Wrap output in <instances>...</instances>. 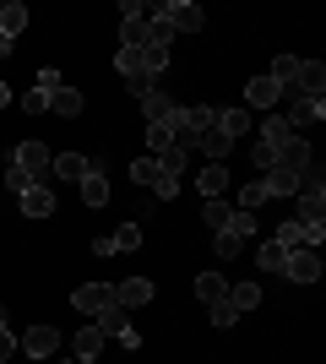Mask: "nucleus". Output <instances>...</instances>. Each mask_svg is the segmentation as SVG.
Segmentation results:
<instances>
[{
  "label": "nucleus",
  "instance_id": "obj_1",
  "mask_svg": "<svg viewBox=\"0 0 326 364\" xmlns=\"http://www.w3.org/2000/svg\"><path fill=\"white\" fill-rule=\"evenodd\" d=\"M153 16H158L169 33H202V22H207V11L196 6V0H169V6H153Z\"/></svg>",
  "mask_w": 326,
  "mask_h": 364
},
{
  "label": "nucleus",
  "instance_id": "obj_2",
  "mask_svg": "<svg viewBox=\"0 0 326 364\" xmlns=\"http://www.w3.org/2000/svg\"><path fill=\"white\" fill-rule=\"evenodd\" d=\"M11 164H16V168H28L33 180L44 185V174H49V164H55V152H49V147H44V141H22V147H16V152H11Z\"/></svg>",
  "mask_w": 326,
  "mask_h": 364
},
{
  "label": "nucleus",
  "instance_id": "obj_3",
  "mask_svg": "<svg viewBox=\"0 0 326 364\" xmlns=\"http://www.w3.org/2000/svg\"><path fill=\"white\" fill-rule=\"evenodd\" d=\"M16 348L28 353V359H49V353L60 348V332H55V326H44V321H38V326H28V332H22V343H16Z\"/></svg>",
  "mask_w": 326,
  "mask_h": 364
},
{
  "label": "nucleus",
  "instance_id": "obj_4",
  "mask_svg": "<svg viewBox=\"0 0 326 364\" xmlns=\"http://www.w3.org/2000/svg\"><path fill=\"white\" fill-rule=\"evenodd\" d=\"M71 304H77L82 316H104L109 304H114V289H109V283H82V289L71 294Z\"/></svg>",
  "mask_w": 326,
  "mask_h": 364
},
{
  "label": "nucleus",
  "instance_id": "obj_5",
  "mask_svg": "<svg viewBox=\"0 0 326 364\" xmlns=\"http://www.w3.org/2000/svg\"><path fill=\"white\" fill-rule=\"evenodd\" d=\"M98 332H104V337H120L125 348H136V326H131V310H120V304H109L104 316H98Z\"/></svg>",
  "mask_w": 326,
  "mask_h": 364
},
{
  "label": "nucleus",
  "instance_id": "obj_6",
  "mask_svg": "<svg viewBox=\"0 0 326 364\" xmlns=\"http://www.w3.org/2000/svg\"><path fill=\"white\" fill-rule=\"evenodd\" d=\"M141 114H147V125H169L174 114H180V104H174L163 87H147L141 92Z\"/></svg>",
  "mask_w": 326,
  "mask_h": 364
},
{
  "label": "nucleus",
  "instance_id": "obj_7",
  "mask_svg": "<svg viewBox=\"0 0 326 364\" xmlns=\"http://www.w3.org/2000/svg\"><path fill=\"white\" fill-rule=\"evenodd\" d=\"M272 104H283V87L272 76H250L245 82V109H266V114H272Z\"/></svg>",
  "mask_w": 326,
  "mask_h": 364
},
{
  "label": "nucleus",
  "instance_id": "obj_8",
  "mask_svg": "<svg viewBox=\"0 0 326 364\" xmlns=\"http://www.w3.org/2000/svg\"><path fill=\"white\" fill-rule=\"evenodd\" d=\"M283 277H294V283H315V277H321V256H315V250H288Z\"/></svg>",
  "mask_w": 326,
  "mask_h": 364
},
{
  "label": "nucleus",
  "instance_id": "obj_9",
  "mask_svg": "<svg viewBox=\"0 0 326 364\" xmlns=\"http://www.w3.org/2000/svg\"><path fill=\"white\" fill-rule=\"evenodd\" d=\"M153 283H147V277H125L120 289H114V304H120V310H141V304H153Z\"/></svg>",
  "mask_w": 326,
  "mask_h": 364
},
{
  "label": "nucleus",
  "instance_id": "obj_10",
  "mask_svg": "<svg viewBox=\"0 0 326 364\" xmlns=\"http://www.w3.org/2000/svg\"><path fill=\"white\" fill-rule=\"evenodd\" d=\"M294 87H299V98H321V92H326V65L321 60H299Z\"/></svg>",
  "mask_w": 326,
  "mask_h": 364
},
{
  "label": "nucleus",
  "instance_id": "obj_11",
  "mask_svg": "<svg viewBox=\"0 0 326 364\" xmlns=\"http://www.w3.org/2000/svg\"><path fill=\"white\" fill-rule=\"evenodd\" d=\"M321 114H326V104H321V98H299V104L288 109V114H283V125H288V136H299V131H305L310 120H321Z\"/></svg>",
  "mask_w": 326,
  "mask_h": 364
},
{
  "label": "nucleus",
  "instance_id": "obj_12",
  "mask_svg": "<svg viewBox=\"0 0 326 364\" xmlns=\"http://www.w3.org/2000/svg\"><path fill=\"white\" fill-rule=\"evenodd\" d=\"M250 125H256V114H250L245 104H234V109H217V131H223L229 141H234V136H245Z\"/></svg>",
  "mask_w": 326,
  "mask_h": 364
},
{
  "label": "nucleus",
  "instance_id": "obj_13",
  "mask_svg": "<svg viewBox=\"0 0 326 364\" xmlns=\"http://www.w3.org/2000/svg\"><path fill=\"white\" fill-rule=\"evenodd\" d=\"M196 191H202L207 201H223V191H229V168H223V164H207L202 174H196Z\"/></svg>",
  "mask_w": 326,
  "mask_h": 364
},
{
  "label": "nucleus",
  "instance_id": "obj_14",
  "mask_svg": "<svg viewBox=\"0 0 326 364\" xmlns=\"http://www.w3.org/2000/svg\"><path fill=\"white\" fill-rule=\"evenodd\" d=\"M55 174H60V180H71V185H82L87 180V174H93V164H87V158H82V152H60V158H55Z\"/></svg>",
  "mask_w": 326,
  "mask_h": 364
},
{
  "label": "nucleus",
  "instance_id": "obj_15",
  "mask_svg": "<svg viewBox=\"0 0 326 364\" xmlns=\"http://www.w3.org/2000/svg\"><path fill=\"white\" fill-rule=\"evenodd\" d=\"M71 353L87 359V364H98V353H104V332H98V326H82V332L71 337Z\"/></svg>",
  "mask_w": 326,
  "mask_h": 364
},
{
  "label": "nucleus",
  "instance_id": "obj_16",
  "mask_svg": "<svg viewBox=\"0 0 326 364\" xmlns=\"http://www.w3.org/2000/svg\"><path fill=\"white\" fill-rule=\"evenodd\" d=\"M49 109H55L60 120H77V114H82V92H77V87H65V82H60V87L49 92Z\"/></svg>",
  "mask_w": 326,
  "mask_h": 364
},
{
  "label": "nucleus",
  "instance_id": "obj_17",
  "mask_svg": "<svg viewBox=\"0 0 326 364\" xmlns=\"http://www.w3.org/2000/svg\"><path fill=\"white\" fill-rule=\"evenodd\" d=\"M278 164H283V168H294V174H305V168H310V147H305L299 136H288V141L278 147Z\"/></svg>",
  "mask_w": 326,
  "mask_h": 364
},
{
  "label": "nucleus",
  "instance_id": "obj_18",
  "mask_svg": "<svg viewBox=\"0 0 326 364\" xmlns=\"http://www.w3.org/2000/svg\"><path fill=\"white\" fill-rule=\"evenodd\" d=\"M272 240H278L283 250H310V228L299 223V218H288V223H283L278 234H272Z\"/></svg>",
  "mask_w": 326,
  "mask_h": 364
},
{
  "label": "nucleus",
  "instance_id": "obj_19",
  "mask_svg": "<svg viewBox=\"0 0 326 364\" xmlns=\"http://www.w3.org/2000/svg\"><path fill=\"white\" fill-rule=\"evenodd\" d=\"M22 213H28V218H49V213H55V191H44V185L22 191Z\"/></svg>",
  "mask_w": 326,
  "mask_h": 364
},
{
  "label": "nucleus",
  "instance_id": "obj_20",
  "mask_svg": "<svg viewBox=\"0 0 326 364\" xmlns=\"http://www.w3.org/2000/svg\"><path fill=\"white\" fill-rule=\"evenodd\" d=\"M131 180H136L141 191H158V180H163V164H158V158H147V152H141L136 164H131Z\"/></svg>",
  "mask_w": 326,
  "mask_h": 364
},
{
  "label": "nucleus",
  "instance_id": "obj_21",
  "mask_svg": "<svg viewBox=\"0 0 326 364\" xmlns=\"http://www.w3.org/2000/svg\"><path fill=\"white\" fill-rule=\"evenodd\" d=\"M22 28H28V6H22V0H6V6H0V33L16 38Z\"/></svg>",
  "mask_w": 326,
  "mask_h": 364
},
{
  "label": "nucleus",
  "instance_id": "obj_22",
  "mask_svg": "<svg viewBox=\"0 0 326 364\" xmlns=\"http://www.w3.org/2000/svg\"><path fill=\"white\" fill-rule=\"evenodd\" d=\"M229 304H234V316L256 310V304H261V283H234V289H229Z\"/></svg>",
  "mask_w": 326,
  "mask_h": 364
},
{
  "label": "nucleus",
  "instance_id": "obj_23",
  "mask_svg": "<svg viewBox=\"0 0 326 364\" xmlns=\"http://www.w3.org/2000/svg\"><path fill=\"white\" fill-rule=\"evenodd\" d=\"M196 299H202V304H217V299H229V283H223L217 272H202V277H196Z\"/></svg>",
  "mask_w": 326,
  "mask_h": 364
},
{
  "label": "nucleus",
  "instance_id": "obj_24",
  "mask_svg": "<svg viewBox=\"0 0 326 364\" xmlns=\"http://www.w3.org/2000/svg\"><path fill=\"white\" fill-rule=\"evenodd\" d=\"M163 71H169V49L147 44V49H141V76H147V82H158Z\"/></svg>",
  "mask_w": 326,
  "mask_h": 364
},
{
  "label": "nucleus",
  "instance_id": "obj_25",
  "mask_svg": "<svg viewBox=\"0 0 326 364\" xmlns=\"http://www.w3.org/2000/svg\"><path fill=\"white\" fill-rule=\"evenodd\" d=\"M266 76H272V82H278V87L288 92V87H294V76H299V55H278Z\"/></svg>",
  "mask_w": 326,
  "mask_h": 364
},
{
  "label": "nucleus",
  "instance_id": "obj_26",
  "mask_svg": "<svg viewBox=\"0 0 326 364\" xmlns=\"http://www.w3.org/2000/svg\"><path fill=\"white\" fill-rule=\"evenodd\" d=\"M82 201H87V207H104V201H109V180L98 174V168L82 180Z\"/></svg>",
  "mask_w": 326,
  "mask_h": 364
},
{
  "label": "nucleus",
  "instance_id": "obj_27",
  "mask_svg": "<svg viewBox=\"0 0 326 364\" xmlns=\"http://www.w3.org/2000/svg\"><path fill=\"white\" fill-rule=\"evenodd\" d=\"M261 201H272V191H266V180H250L245 191H239V213H256Z\"/></svg>",
  "mask_w": 326,
  "mask_h": 364
},
{
  "label": "nucleus",
  "instance_id": "obj_28",
  "mask_svg": "<svg viewBox=\"0 0 326 364\" xmlns=\"http://www.w3.org/2000/svg\"><path fill=\"white\" fill-rule=\"evenodd\" d=\"M288 141V125H283V114H266L261 120V147H283Z\"/></svg>",
  "mask_w": 326,
  "mask_h": 364
},
{
  "label": "nucleus",
  "instance_id": "obj_29",
  "mask_svg": "<svg viewBox=\"0 0 326 364\" xmlns=\"http://www.w3.org/2000/svg\"><path fill=\"white\" fill-rule=\"evenodd\" d=\"M109 240H114V256H120V250H136V245H141V223H120Z\"/></svg>",
  "mask_w": 326,
  "mask_h": 364
},
{
  "label": "nucleus",
  "instance_id": "obj_30",
  "mask_svg": "<svg viewBox=\"0 0 326 364\" xmlns=\"http://www.w3.org/2000/svg\"><path fill=\"white\" fill-rule=\"evenodd\" d=\"M256 261H261V272H283V261H288V250H283L278 240H266V245H261V256H256Z\"/></svg>",
  "mask_w": 326,
  "mask_h": 364
},
{
  "label": "nucleus",
  "instance_id": "obj_31",
  "mask_svg": "<svg viewBox=\"0 0 326 364\" xmlns=\"http://www.w3.org/2000/svg\"><path fill=\"white\" fill-rule=\"evenodd\" d=\"M196 147H202L207 158H212V164H223V158H229V136H223V131H207V136L196 141Z\"/></svg>",
  "mask_w": 326,
  "mask_h": 364
},
{
  "label": "nucleus",
  "instance_id": "obj_32",
  "mask_svg": "<svg viewBox=\"0 0 326 364\" xmlns=\"http://www.w3.org/2000/svg\"><path fill=\"white\" fill-rule=\"evenodd\" d=\"M212 250H217V256H223V261H234V256H239V250H245V240H234L229 228H217V240H212Z\"/></svg>",
  "mask_w": 326,
  "mask_h": 364
},
{
  "label": "nucleus",
  "instance_id": "obj_33",
  "mask_svg": "<svg viewBox=\"0 0 326 364\" xmlns=\"http://www.w3.org/2000/svg\"><path fill=\"white\" fill-rule=\"evenodd\" d=\"M147 147H153V158H158V152H169L174 147V131H169V125H147Z\"/></svg>",
  "mask_w": 326,
  "mask_h": 364
},
{
  "label": "nucleus",
  "instance_id": "obj_34",
  "mask_svg": "<svg viewBox=\"0 0 326 364\" xmlns=\"http://www.w3.org/2000/svg\"><path fill=\"white\" fill-rule=\"evenodd\" d=\"M229 213H234L229 201H207V207H202V218H207V228H229Z\"/></svg>",
  "mask_w": 326,
  "mask_h": 364
},
{
  "label": "nucleus",
  "instance_id": "obj_35",
  "mask_svg": "<svg viewBox=\"0 0 326 364\" xmlns=\"http://www.w3.org/2000/svg\"><path fill=\"white\" fill-rule=\"evenodd\" d=\"M229 234H234V240L256 234V213H239V207H234V213H229Z\"/></svg>",
  "mask_w": 326,
  "mask_h": 364
},
{
  "label": "nucleus",
  "instance_id": "obj_36",
  "mask_svg": "<svg viewBox=\"0 0 326 364\" xmlns=\"http://www.w3.org/2000/svg\"><path fill=\"white\" fill-rule=\"evenodd\" d=\"M158 164H163V174H174V180H180V168H185V147H169V152H158Z\"/></svg>",
  "mask_w": 326,
  "mask_h": 364
},
{
  "label": "nucleus",
  "instance_id": "obj_37",
  "mask_svg": "<svg viewBox=\"0 0 326 364\" xmlns=\"http://www.w3.org/2000/svg\"><path fill=\"white\" fill-rule=\"evenodd\" d=\"M6 185H11V191H16V196H22V191H33V185H38V180H33V174H28V168H6Z\"/></svg>",
  "mask_w": 326,
  "mask_h": 364
},
{
  "label": "nucleus",
  "instance_id": "obj_38",
  "mask_svg": "<svg viewBox=\"0 0 326 364\" xmlns=\"http://www.w3.org/2000/svg\"><path fill=\"white\" fill-rule=\"evenodd\" d=\"M207 316H212V326H234V321H239V316H234V304H229V299L207 304Z\"/></svg>",
  "mask_w": 326,
  "mask_h": 364
},
{
  "label": "nucleus",
  "instance_id": "obj_39",
  "mask_svg": "<svg viewBox=\"0 0 326 364\" xmlns=\"http://www.w3.org/2000/svg\"><path fill=\"white\" fill-rule=\"evenodd\" d=\"M22 109H28V114H44V109H49V92L44 87H28V92H22Z\"/></svg>",
  "mask_w": 326,
  "mask_h": 364
},
{
  "label": "nucleus",
  "instance_id": "obj_40",
  "mask_svg": "<svg viewBox=\"0 0 326 364\" xmlns=\"http://www.w3.org/2000/svg\"><path fill=\"white\" fill-rule=\"evenodd\" d=\"M158 201H169V196H180V180H174V174H163V180H158V191H153Z\"/></svg>",
  "mask_w": 326,
  "mask_h": 364
},
{
  "label": "nucleus",
  "instance_id": "obj_41",
  "mask_svg": "<svg viewBox=\"0 0 326 364\" xmlns=\"http://www.w3.org/2000/svg\"><path fill=\"white\" fill-rule=\"evenodd\" d=\"M16 353V337H11V326H0V364Z\"/></svg>",
  "mask_w": 326,
  "mask_h": 364
},
{
  "label": "nucleus",
  "instance_id": "obj_42",
  "mask_svg": "<svg viewBox=\"0 0 326 364\" xmlns=\"http://www.w3.org/2000/svg\"><path fill=\"white\" fill-rule=\"evenodd\" d=\"M33 87H44V92H55V87H60V76H55V65H44V71H38V82H33Z\"/></svg>",
  "mask_w": 326,
  "mask_h": 364
},
{
  "label": "nucleus",
  "instance_id": "obj_43",
  "mask_svg": "<svg viewBox=\"0 0 326 364\" xmlns=\"http://www.w3.org/2000/svg\"><path fill=\"white\" fill-rule=\"evenodd\" d=\"M256 164H261V174H266V168L278 164V147H256Z\"/></svg>",
  "mask_w": 326,
  "mask_h": 364
},
{
  "label": "nucleus",
  "instance_id": "obj_44",
  "mask_svg": "<svg viewBox=\"0 0 326 364\" xmlns=\"http://www.w3.org/2000/svg\"><path fill=\"white\" fill-rule=\"evenodd\" d=\"M6 55H11V38H6V33H0V60H6Z\"/></svg>",
  "mask_w": 326,
  "mask_h": 364
},
{
  "label": "nucleus",
  "instance_id": "obj_45",
  "mask_svg": "<svg viewBox=\"0 0 326 364\" xmlns=\"http://www.w3.org/2000/svg\"><path fill=\"white\" fill-rule=\"evenodd\" d=\"M6 104H11V87H6V82H0V109H6Z\"/></svg>",
  "mask_w": 326,
  "mask_h": 364
},
{
  "label": "nucleus",
  "instance_id": "obj_46",
  "mask_svg": "<svg viewBox=\"0 0 326 364\" xmlns=\"http://www.w3.org/2000/svg\"><path fill=\"white\" fill-rule=\"evenodd\" d=\"M55 364H87V359H77V353H71V359H55Z\"/></svg>",
  "mask_w": 326,
  "mask_h": 364
},
{
  "label": "nucleus",
  "instance_id": "obj_47",
  "mask_svg": "<svg viewBox=\"0 0 326 364\" xmlns=\"http://www.w3.org/2000/svg\"><path fill=\"white\" fill-rule=\"evenodd\" d=\"M0 326H11V316H6V304H0Z\"/></svg>",
  "mask_w": 326,
  "mask_h": 364
}]
</instances>
